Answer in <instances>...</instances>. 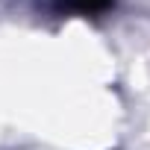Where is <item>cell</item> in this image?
<instances>
[{"mask_svg": "<svg viewBox=\"0 0 150 150\" xmlns=\"http://www.w3.org/2000/svg\"><path fill=\"white\" fill-rule=\"evenodd\" d=\"M68 6L71 9H77V12H86V15H94V12H103L112 6V0H68Z\"/></svg>", "mask_w": 150, "mask_h": 150, "instance_id": "6da1fadb", "label": "cell"}]
</instances>
